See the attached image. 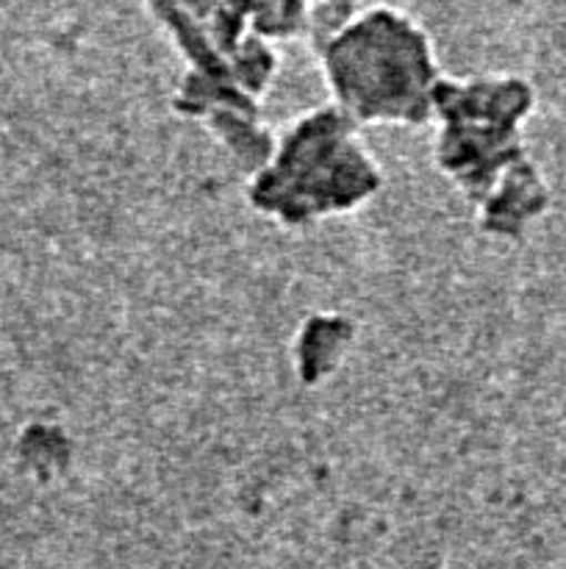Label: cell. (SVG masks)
<instances>
[{"mask_svg":"<svg viewBox=\"0 0 566 569\" xmlns=\"http://www.w3.org/2000/svg\"><path fill=\"white\" fill-rule=\"evenodd\" d=\"M325 78L347 114L361 120H425L436 92L431 44L416 22L388 6L355 14L322 48Z\"/></svg>","mask_w":566,"mask_h":569,"instance_id":"cell-1","label":"cell"}]
</instances>
